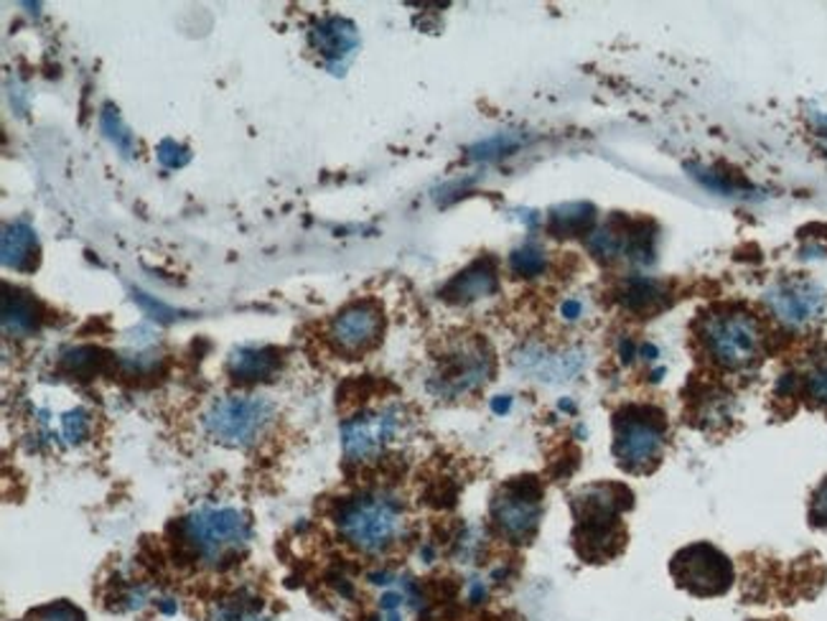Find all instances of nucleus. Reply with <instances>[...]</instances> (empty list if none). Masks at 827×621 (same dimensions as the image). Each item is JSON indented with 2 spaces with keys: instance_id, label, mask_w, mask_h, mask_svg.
<instances>
[{
  "instance_id": "obj_1",
  "label": "nucleus",
  "mask_w": 827,
  "mask_h": 621,
  "mask_svg": "<svg viewBox=\"0 0 827 621\" xmlns=\"http://www.w3.org/2000/svg\"><path fill=\"white\" fill-rule=\"evenodd\" d=\"M631 507V492L624 484H593L573 496L575 550L583 561L604 563L627 546L619 515Z\"/></svg>"
},
{
  "instance_id": "obj_2",
  "label": "nucleus",
  "mask_w": 827,
  "mask_h": 621,
  "mask_svg": "<svg viewBox=\"0 0 827 621\" xmlns=\"http://www.w3.org/2000/svg\"><path fill=\"white\" fill-rule=\"evenodd\" d=\"M249 517L237 507H201L178 523V553L205 561L217 571L230 569L249 546Z\"/></svg>"
},
{
  "instance_id": "obj_3",
  "label": "nucleus",
  "mask_w": 827,
  "mask_h": 621,
  "mask_svg": "<svg viewBox=\"0 0 827 621\" xmlns=\"http://www.w3.org/2000/svg\"><path fill=\"white\" fill-rule=\"evenodd\" d=\"M337 527L359 553L382 555L403 538L405 515L389 494H359L339 504Z\"/></svg>"
},
{
  "instance_id": "obj_4",
  "label": "nucleus",
  "mask_w": 827,
  "mask_h": 621,
  "mask_svg": "<svg viewBox=\"0 0 827 621\" xmlns=\"http://www.w3.org/2000/svg\"><path fill=\"white\" fill-rule=\"evenodd\" d=\"M700 339L718 367L752 370L764 356V331L756 316L744 308H715L700 321Z\"/></svg>"
},
{
  "instance_id": "obj_5",
  "label": "nucleus",
  "mask_w": 827,
  "mask_h": 621,
  "mask_svg": "<svg viewBox=\"0 0 827 621\" xmlns=\"http://www.w3.org/2000/svg\"><path fill=\"white\" fill-rule=\"evenodd\" d=\"M667 444L665 415L657 408L629 406L614 418V456L624 471L647 473L660 464Z\"/></svg>"
},
{
  "instance_id": "obj_6",
  "label": "nucleus",
  "mask_w": 827,
  "mask_h": 621,
  "mask_svg": "<svg viewBox=\"0 0 827 621\" xmlns=\"http://www.w3.org/2000/svg\"><path fill=\"white\" fill-rule=\"evenodd\" d=\"M276 421V406L257 395H230L212 402L201 423L217 444L249 448L260 441Z\"/></svg>"
},
{
  "instance_id": "obj_7",
  "label": "nucleus",
  "mask_w": 827,
  "mask_h": 621,
  "mask_svg": "<svg viewBox=\"0 0 827 621\" xmlns=\"http://www.w3.org/2000/svg\"><path fill=\"white\" fill-rule=\"evenodd\" d=\"M543 517V484L535 477H517L497 489L491 500V519L497 530L512 542L535 538Z\"/></svg>"
},
{
  "instance_id": "obj_8",
  "label": "nucleus",
  "mask_w": 827,
  "mask_h": 621,
  "mask_svg": "<svg viewBox=\"0 0 827 621\" xmlns=\"http://www.w3.org/2000/svg\"><path fill=\"white\" fill-rule=\"evenodd\" d=\"M669 573L675 584L698 599L710 596H723L733 586V563L731 558L710 542H696V546L683 548L673 561Z\"/></svg>"
},
{
  "instance_id": "obj_9",
  "label": "nucleus",
  "mask_w": 827,
  "mask_h": 621,
  "mask_svg": "<svg viewBox=\"0 0 827 621\" xmlns=\"http://www.w3.org/2000/svg\"><path fill=\"white\" fill-rule=\"evenodd\" d=\"M403 410L397 406L359 413L352 421L341 425V444H345L347 461L362 464L374 461L393 446L403 431Z\"/></svg>"
},
{
  "instance_id": "obj_10",
  "label": "nucleus",
  "mask_w": 827,
  "mask_h": 621,
  "mask_svg": "<svg viewBox=\"0 0 827 621\" xmlns=\"http://www.w3.org/2000/svg\"><path fill=\"white\" fill-rule=\"evenodd\" d=\"M494 360H491L489 347L484 341H464L454 349H449L446 356H441L439 372L433 377V390L446 398L474 392L487 383Z\"/></svg>"
},
{
  "instance_id": "obj_11",
  "label": "nucleus",
  "mask_w": 827,
  "mask_h": 621,
  "mask_svg": "<svg viewBox=\"0 0 827 621\" xmlns=\"http://www.w3.org/2000/svg\"><path fill=\"white\" fill-rule=\"evenodd\" d=\"M382 329H385L382 306L374 301H354L334 316L329 337L341 354L359 356L380 344Z\"/></svg>"
},
{
  "instance_id": "obj_12",
  "label": "nucleus",
  "mask_w": 827,
  "mask_h": 621,
  "mask_svg": "<svg viewBox=\"0 0 827 621\" xmlns=\"http://www.w3.org/2000/svg\"><path fill=\"white\" fill-rule=\"evenodd\" d=\"M767 306L790 329H807L823 316L825 291L805 278H790V281L771 285L767 291Z\"/></svg>"
},
{
  "instance_id": "obj_13",
  "label": "nucleus",
  "mask_w": 827,
  "mask_h": 621,
  "mask_svg": "<svg viewBox=\"0 0 827 621\" xmlns=\"http://www.w3.org/2000/svg\"><path fill=\"white\" fill-rule=\"evenodd\" d=\"M308 36L311 46L322 54L329 69H334V74H339L337 69H345L347 59L352 57L359 46L357 26L352 21L339 19V15H329V19L318 21Z\"/></svg>"
},
{
  "instance_id": "obj_14",
  "label": "nucleus",
  "mask_w": 827,
  "mask_h": 621,
  "mask_svg": "<svg viewBox=\"0 0 827 621\" xmlns=\"http://www.w3.org/2000/svg\"><path fill=\"white\" fill-rule=\"evenodd\" d=\"M280 362H283V352L278 347H237L232 349L228 356V372L235 383L249 385V383H268L278 375Z\"/></svg>"
},
{
  "instance_id": "obj_15",
  "label": "nucleus",
  "mask_w": 827,
  "mask_h": 621,
  "mask_svg": "<svg viewBox=\"0 0 827 621\" xmlns=\"http://www.w3.org/2000/svg\"><path fill=\"white\" fill-rule=\"evenodd\" d=\"M499 289V278H497V266L491 258H481L471 262L469 268L462 270V273L451 278L446 283V289L441 291L443 301L456 306H466L474 304V301L487 298L491 293H497Z\"/></svg>"
},
{
  "instance_id": "obj_16",
  "label": "nucleus",
  "mask_w": 827,
  "mask_h": 621,
  "mask_svg": "<svg viewBox=\"0 0 827 621\" xmlns=\"http://www.w3.org/2000/svg\"><path fill=\"white\" fill-rule=\"evenodd\" d=\"M514 364L527 375L537 379H548V383H560V379H571L575 372L583 367L581 352H548L540 347H525L514 356Z\"/></svg>"
},
{
  "instance_id": "obj_17",
  "label": "nucleus",
  "mask_w": 827,
  "mask_h": 621,
  "mask_svg": "<svg viewBox=\"0 0 827 621\" xmlns=\"http://www.w3.org/2000/svg\"><path fill=\"white\" fill-rule=\"evenodd\" d=\"M44 321L42 304L26 291L3 285V331L5 337H31Z\"/></svg>"
},
{
  "instance_id": "obj_18",
  "label": "nucleus",
  "mask_w": 827,
  "mask_h": 621,
  "mask_svg": "<svg viewBox=\"0 0 827 621\" xmlns=\"http://www.w3.org/2000/svg\"><path fill=\"white\" fill-rule=\"evenodd\" d=\"M616 298H619L624 310H629V314H637V316H654V314H660V310H665L669 304V293L665 285L642 276L624 281L619 293H616Z\"/></svg>"
},
{
  "instance_id": "obj_19",
  "label": "nucleus",
  "mask_w": 827,
  "mask_h": 621,
  "mask_svg": "<svg viewBox=\"0 0 827 621\" xmlns=\"http://www.w3.org/2000/svg\"><path fill=\"white\" fill-rule=\"evenodd\" d=\"M3 266L19 273H34L38 266V239L26 222H13L3 227Z\"/></svg>"
},
{
  "instance_id": "obj_20",
  "label": "nucleus",
  "mask_w": 827,
  "mask_h": 621,
  "mask_svg": "<svg viewBox=\"0 0 827 621\" xmlns=\"http://www.w3.org/2000/svg\"><path fill=\"white\" fill-rule=\"evenodd\" d=\"M593 220H596V214H593L591 204H583V201H579V204H563L550 212L548 230L556 237H579L589 235Z\"/></svg>"
},
{
  "instance_id": "obj_21",
  "label": "nucleus",
  "mask_w": 827,
  "mask_h": 621,
  "mask_svg": "<svg viewBox=\"0 0 827 621\" xmlns=\"http://www.w3.org/2000/svg\"><path fill=\"white\" fill-rule=\"evenodd\" d=\"M115 356L107 352V349L77 347V349H69V352H65V356H61V367H65L67 375L88 379V377H95L107 372Z\"/></svg>"
},
{
  "instance_id": "obj_22",
  "label": "nucleus",
  "mask_w": 827,
  "mask_h": 621,
  "mask_svg": "<svg viewBox=\"0 0 827 621\" xmlns=\"http://www.w3.org/2000/svg\"><path fill=\"white\" fill-rule=\"evenodd\" d=\"M100 128H103L107 141H110L115 149L120 151L123 159H130V155L136 153V138H132L130 128L125 126V120H123L118 107H115V105L103 107V113H100Z\"/></svg>"
},
{
  "instance_id": "obj_23",
  "label": "nucleus",
  "mask_w": 827,
  "mask_h": 621,
  "mask_svg": "<svg viewBox=\"0 0 827 621\" xmlns=\"http://www.w3.org/2000/svg\"><path fill=\"white\" fill-rule=\"evenodd\" d=\"M263 604L255 596L237 594L235 599H224L212 607V621H268L260 614Z\"/></svg>"
},
{
  "instance_id": "obj_24",
  "label": "nucleus",
  "mask_w": 827,
  "mask_h": 621,
  "mask_svg": "<svg viewBox=\"0 0 827 621\" xmlns=\"http://www.w3.org/2000/svg\"><path fill=\"white\" fill-rule=\"evenodd\" d=\"M545 266H548V255H545L543 247H537L535 243H527L517 247L510 258V268L514 276L520 278H535L540 276Z\"/></svg>"
},
{
  "instance_id": "obj_25",
  "label": "nucleus",
  "mask_w": 827,
  "mask_h": 621,
  "mask_svg": "<svg viewBox=\"0 0 827 621\" xmlns=\"http://www.w3.org/2000/svg\"><path fill=\"white\" fill-rule=\"evenodd\" d=\"M692 171V176L698 178L706 189H713L718 194H725V197H741V194L748 191V186H744L736 178H731L729 174H718L713 168H700V166H688Z\"/></svg>"
},
{
  "instance_id": "obj_26",
  "label": "nucleus",
  "mask_w": 827,
  "mask_h": 621,
  "mask_svg": "<svg viewBox=\"0 0 827 621\" xmlns=\"http://www.w3.org/2000/svg\"><path fill=\"white\" fill-rule=\"evenodd\" d=\"M92 431V415L84 408H74L61 418V436L67 438V444L80 446L90 438Z\"/></svg>"
},
{
  "instance_id": "obj_27",
  "label": "nucleus",
  "mask_w": 827,
  "mask_h": 621,
  "mask_svg": "<svg viewBox=\"0 0 827 621\" xmlns=\"http://www.w3.org/2000/svg\"><path fill=\"white\" fill-rule=\"evenodd\" d=\"M807 395L820 406H827V349L823 354H817L813 360V367H809L807 377Z\"/></svg>"
},
{
  "instance_id": "obj_28",
  "label": "nucleus",
  "mask_w": 827,
  "mask_h": 621,
  "mask_svg": "<svg viewBox=\"0 0 827 621\" xmlns=\"http://www.w3.org/2000/svg\"><path fill=\"white\" fill-rule=\"evenodd\" d=\"M130 296H132V301H136V304L140 308H143V314L155 318V321L171 324V321H176V318H182V310H176V308H171L166 304H161V301H155L153 296H148V293H143V291L132 289Z\"/></svg>"
},
{
  "instance_id": "obj_29",
  "label": "nucleus",
  "mask_w": 827,
  "mask_h": 621,
  "mask_svg": "<svg viewBox=\"0 0 827 621\" xmlns=\"http://www.w3.org/2000/svg\"><path fill=\"white\" fill-rule=\"evenodd\" d=\"M28 619L31 621H84V614L77 607H72V604L57 601V604H49V607L31 611Z\"/></svg>"
},
{
  "instance_id": "obj_30",
  "label": "nucleus",
  "mask_w": 827,
  "mask_h": 621,
  "mask_svg": "<svg viewBox=\"0 0 827 621\" xmlns=\"http://www.w3.org/2000/svg\"><path fill=\"white\" fill-rule=\"evenodd\" d=\"M155 153H159V161L166 168H184L186 163L191 161L189 149H184L182 143L171 141V138H166V141H161L159 143V151H155Z\"/></svg>"
},
{
  "instance_id": "obj_31",
  "label": "nucleus",
  "mask_w": 827,
  "mask_h": 621,
  "mask_svg": "<svg viewBox=\"0 0 827 621\" xmlns=\"http://www.w3.org/2000/svg\"><path fill=\"white\" fill-rule=\"evenodd\" d=\"M514 145H517V141H512V138L497 136V138H491V141H484V143L476 145L471 155H474V159H494V155L510 153Z\"/></svg>"
},
{
  "instance_id": "obj_32",
  "label": "nucleus",
  "mask_w": 827,
  "mask_h": 621,
  "mask_svg": "<svg viewBox=\"0 0 827 621\" xmlns=\"http://www.w3.org/2000/svg\"><path fill=\"white\" fill-rule=\"evenodd\" d=\"M809 519H813V525L825 527L827 530V479L817 487V492L813 496V504H809Z\"/></svg>"
},
{
  "instance_id": "obj_33",
  "label": "nucleus",
  "mask_w": 827,
  "mask_h": 621,
  "mask_svg": "<svg viewBox=\"0 0 827 621\" xmlns=\"http://www.w3.org/2000/svg\"><path fill=\"white\" fill-rule=\"evenodd\" d=\"M809 122H813V130H815V136H817V138H820L823 149H825V153H827V113L815 110L813 115H809Z\"/></svg>"
},
{
  "instance_id": "obj_34",
  "label": "nucleus",
  "mask_w": 827,
  "mask_h": 621,
  "mask_svg": "<svg viewBox=\"0 0 827 621\" xmlns=\"http://www.w3.org/2000/svg\"><path fill=\"white\" fill-rule=\"evenodd\" d=\"M560 314H563L566 321H579L583 316V304L579 298H568L563 301V306H560Z\"/></svg>"
},
{
  "instance_id": "obj_35",
  "label": "nucleus",
  "mask_w": 827,
  "mask_h": 621,
  "mask_svg": "<svg viewBox=\"0 0 827 621\" xmlns=\"http://www.w3.org/2000/svg\"><path fill=\"white\" fill-rule=\"evenodd\" d=\"M484 599H487V586H484L481 581H471V584H469V601L481 604Z\"/></svg>"
},
{
  "instance_id": "obj_36",
  "label": "nucleus",
  "mask_w": 827,
  "mask_h": 621,
  "mask_svg": "<svg viewBox=\"0 0 827 621\" xmlns=\"http://www.w3.org/2000/svg\"><path fill=\"white\" fill-rule=\"evenodd\" d=\"M510 408H512V398H510V395H499V398L491 400V410H494L497 415H504Z\"/></svg>"
},
{
  "instance_id": "obj_37",
  "label": "nucleus",
  "mask_w": 827,
  "mask_h": 621,
  "mask_svg": "<svg viewBox=\"0 0 827 621\" xmlns=\"http://www.w3.org/2000/svg\"><path fill=\"white\" fill-rule=\"evenodd\" d=\"M159 609H161L166 617H174L176 611H178V604H176L174 599H161V601H159Z\"/></svg>"
}]
</instances>
